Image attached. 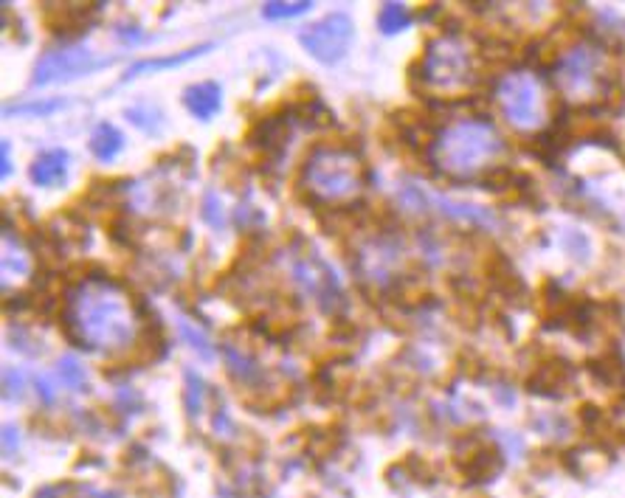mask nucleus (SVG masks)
I'll return each mask as SVG.
<instances>
[{
    "mask_svg": "<svg viewBox=\"0 0 625 498\" xmlns=\"http://www.w3.org/2000/svg\"><path fill=\"white\" fill-rule=\"evenodd\" d=\"M76 326L73 347H121L133 338V310L116 287L85 285L63 318V330Z\"/></svg>",
    "mask_w": 625,
    "mask_h": 498,
    "instance_id": "f257e3e1",
    "label": "nucleus"
},
{
    "mask_svg": "<svg viewBox=\"0 0 625 498\" xmlns=\"http://www.w3.org/2000/svg\"><path fill=\"white\" fill-rule=\"evenodd\" d=\"M501 149V138L484 121H462L437 138V161L451 175H470Z\"/></svg>",
    "mask_w": 625,
    "mask_h": 498,
    "instance_id": "f03ea898",
    "label": "nucleus"
},
{
    "mask_svg": "<svg viewBox=\"0 0 625 498\" xmlns=\"http://www.w3.org/2000/svg\"><path fill=\"white\" fill-rule=\"evenodd\" d=\"M304 189L316 200H339L361 186V166L344 149H318L301 169Z\"/></svg>",
    "mask_w": 625,
    "mask_h": 498,
    "instance_id": "7ed1b4c3",
    "label": "nucleus"
},
{
    "mask_svg": "<svg viewBox=\"0 0 625 498\" xmlns=\"http://www.w3.org/2000/svg\"><path fill=\"white\" fill-rule=\"evenodd\" d=\"M411 71H415L417 80L425 85L454 88V85L468 80L470 59H468V51L454 37H439V40L429 42L423 59Z\"/></svg>",
    "mask_w": 625,
    "mask_h": 498,
    "instance_id": "20e7f679",
    "label": "nucleus"
},
{
    "mask_svg": "<svg viewBox=\"0 0 625 498\" xmlns=\"http://www.w3.org/2000/svg\"><path fill=\"white\" fill-rule=\"evenodd\" d=\"M349 40H353V20L344 14H330L299 34V42L318 62H339L349 49Z\"/></svg>",
    "mask_w": 625,
    "mask_h": 498,
    "instance_id": "39448f33",
    "label": "nucleus"
},
{
    "mask_svg": "<svg viewBox=\"0 0 625 498\" xmlns=\"http://www.w3.org/2000/svg\"><path fill=\"white\" fill-rule=\"evenodd\" d=\"M501 107L513 124L518 127H532L538 124V85L530 73H510L505 82L499 85Z\"/></svg>",
    "mask_w": 625,
    "mask_h": 498,
    "instance_id": "423d86ee",
    "label": "nucleus"
},
{
    "mask_svg": "<svg viewBox=\"0 0 625 498\" xmlns=\"http://www.w3.org/2000/svg\"><path fill=\"white\" fill-rule=\"evenodd\" d=\"M104 65L102 59L90 57L88 49H65V51H49L40 65L34 71V82L45 85V82H63V80H73V76H82L88 71H94Z\"/></svg>",
    "mask_w": 625,
    "mask_h": 498,
    "instance_id": "0eeeda50",
    "label": "nucleus"
},
{
    "mask_svg": "<svg viewBox=\"0 0 625 498\" xmlns=\"http://www.w3.org/2000/svg\"><path fill=\"white\" fill-rule=\"evenodd\" d=\"M99 4H57L51 9H45V23L54 31V34H76L82 31L85 23H90V18L96 14Z\"/></svg>",
    "mask_w": 625,
    "mask_h": 498,
    "instance_id": "6e6552de",
    "label": "nucleus"
},
{
    "mask_svg": "<svg viewBox=\"0 0 625 498\" xmlns=\"http://www.w3.org/2000/svg\"><path fill=\"white\" fill-rule=\"evenodd\" d=\"M248 144H256L263 152L268 155H279L285 147V138H287V127H285V119L282 116H265L259 119L254 127L248 130Z\"/></svg>",
    "mask_w": 625,
    "mask_h": 498,
    "instance_id": "1a4fd4ad",
    "label": "nucleus"
},
{
    "mask_svg": "<svg viewBox=\"0 0 625 498\" xmlns=\"http://www.w3.org/2000/svg\"><path fill=\"white\" fill-rule=\"evenodd\" d=\"M68 172V155L65 149H49L32 164V180L37 186H54Z\"/></svg>",
    "mask_w": 625,
    "mask_h": 498,
    "instance_id": "9d476101",
    "label": "nucleus"
},
{
    "mask_svg": "<svg viewBox=\"0 0 625 498\" xmlns=\"http://www.w3.org/2000/svg\"><path fill=\"white\" fill-rule=\"evenodd\" d=\"M187 107L192 111L194 119H211L220 107V88L215 82H201L187 90Z\"/></svg>",
    "mask_w": 625,
    "mask_h": 498,
    "instance_id": "9b49d317",
    "label": "nucleus"
},
{
    "mask_svg": "<svg viewBox=\"0 0 625 498\" xmlns=\"http://www.w3.org/2000/svg\"><path fill=\"white\" fill-rule=\"evenodd\" d=\"M591 71H594V54L589 49H575L567 54L560 65V80L577 88V85H586L591 80Z\"/></svg>",
    "mask_w": 625,
    "mask_h": 498,
    "instance_id": "f8f14e48",
    "label": "nucleus"
},
{
    "mask_svg": "<svg viewBox=\"0 0 625 498\" xmlns=\"http://www.w3.org/2000/svg\"><path fill=\"white\" fill-rule=\"evenodd\" d=\"M460 468L474 481H491V476L499 473L501 462H499V456L493 454V450H476V454L460 459Z\"/></svg>",
    "mask_w": 625,
    "mask_h": 498,
    "instance_id": "ddd939ff",
    "label": "nucleus"
},
{
    "mask_svg": "<svg viewBox=\"0 0 625 498\" xmlns=\"http://www.w3.org/2000/svg\"><path fill=\"white\" fill-rule=\"evenodd\" d=\"M121 147H125V138H121V133L113 124H102V127H96L94 138H90V149H94L99 161H113L121 152Z\"/></svg>",
    "mask_w": 625,
    "mask_h": 498,
    "instance_id": "4468645a",
    "label": "nucleus"
},
{
    "mask_svg": "<svg viewBox=\"0 0 625 498\" xmlns=\"http://www.w3.org/2000/svg\"><path fill=\"white\" fill-rule=\"evenodd\" d=\"M569 366L567 364H546L541 366L536 375L530 380V392H541V395H553L555 388H560L563 383L569 380Z\"/></svg>",
    "mask_w": 625,
    "mask_h": 498,
    "instance_id": "2eb2a0df",
    "label": "nucleus"
},
{
    "mask_svg": "<svg viewBox=\"0 0 625 498\" xmlns=\"http://www.w3.org/2000/svg\"><path fill=\"white\" fill-rule=\"evenodd\" d=\"M411 23V14L403 4H386L377 14V26L384 34H394V31H403Z\"/></svg>",
    "mask_w": 625,
    "mask_h": 498,
    "instance_id": "dca6fc26",
    "label": "nucleus"
},
{
    "mask_svg": "<svg viewBox=\"0 0 625 498\" xmlns=\"http://www.w3.org/2000/svg\"><path fill=\"white\" fill-rule=\"evenodd\" d=\"M209 49V45H203V49H192V51H184V54H178V57H161V59H147V62H139V65H133L127 76H135V73H141V71H158V68H175V65H184L187 59L197 57V54H203Z\"/></svg>",
    "mask_w": 625,
    "mask_h": 498,
    "instance_id": "f3484780",
    "label": "nucleus"
},
{
    "mask_svg": "<svg viewBox=\"0 0 625 498\" xmlns=\"http://www.w3.org/2000/svg\"><path fill=\"white\" fill-rule=\"evenodd\" d=\"M127 119L135 124V127H141L147 133H156L161 127V113L152 111V107H130Z\"/></svg>",
    "mask_w": 625,
    "mask_h": 498,
    "instance_id": "a211bd4d",
    "label": "nucleus"
},
{
    "mask_svg": "<svg viewBox=\"0 0 625 498\" xmlns=\"http://www.w3.org/2000/svg\"><path fill=\"white\" fill-rule=\"evenodd\" d=\"M57 375H59V380H63L65 386H71V388H76V386L85 383V372H82L80 364L73 361V357H63V361H59Z\"/></svg>",
    "mask_w": 625,
    "mask_h": 498,
    "instance_id": "6ab92c4d",
    "label": "nucleus"
},
{
    "mask_svg": "<svg viewBox=\"0 0 625 498\" xmlns=\"http://www.w3.org/2000/svg\"><path fill=\"white\" fill-rule=\"evenodd\" d=\"M313 4H265L263 14L271 20H277V18H296V14H304Z\"/></svg>",
    "mask_w": 625,
    "mask_h": 498,
    "instance_id": "aec40b11",
    "label": "nucleus"
},
{
    "mask_svg": "<svg viewBox=\"0 0 625 498\" xmlns=\"http://www.w3.org/2000/svg\"><path fill=\"white\" fill-rule=\"evenodd\" d=\"M180 333H184V338L189 341V347H194L197 352H201L203 357H211V347H209V341L197 333V330H192V326L187 324V321H180Z\"/></svg>",
    "mask_w": 625,
    "mask_h": 498,
    "instance_id": "412c9836",
    "label": "nucleus"
},
{
    "mask_svg": "<svg viewBox=\"0 0 625 498\" xmlns=\"http://www.w3.org/2000/svg\"><path fill=\"white\" fill-rule=\"evenodd\" d=\"M203 217H206V223H209V226H215V228H220V226H223L220 200H217L215 195H211V192L203 197Z\"/></svg>",
    "mask_w": 625,
    "mask_h": 498,
    "instance_id": "4be33fe9",
    "label": "nucleus"
},
{
    "mask_svg": "<svg viewBox=\"0 0 625 498\" xmlns=\"http://www.w3.org/2000/svg\"><path fill=\"white\" fill-rule=\"evenodd\" d=\"M23 395V375L18 369H9L6 372V397L18 400Z\"/></svg>",
    "mask_w": 625,
    "mask_h": 498,
    "instance_id": "5701e85b",
    "label": "nucleus"
},
{
    "mask_svg": "<svg viewBox=\"0 0 625 498\" xmlns=\"http://www.w3.org/2000/svg\"><path fill=\"white\" fill-rule=\"evenodd\" d=\"M189 409H192V414L201 411V383H197L194 375L189 378Z\"/></svg>",
    "mask_w": 625,
    "mask_h": 498,
    "instance_id": "b1692460",
    "label": "nucleus"
},
{
    "mask_svg": "<svg viewBox=\"0 0 625 498\" xmlns=\"http://www.w3.org/2000/svg\"><path fill=\"white\" fill-rule=\"evenodd\" d=\"M59 107V102H49V104H23V107H14V113H49Z\"/></svg>",
    "mask_w": 625,
    "mask_h": 498,
    "instance_id": "393cba45",
    "label": "nucleus"
},
{
    "mask_svg": "<svg viewBox=\"0 0 625 498\" xmlns=\"http://www.w3.org/2000/svg\"><path fill=\"white\" fill-rule=\"evenodd\" d=\"M37 392L45 402H54L57 400V392L51 388V380L49 378H37Z\"/></svg>",
    "mask_w": 625,
    "mask_h": 498,
    "instance_id": "a878e982",
    "label": "nucleus"
},
{
    "mask_svg": "<svg viewBox=\"0 0 625 498\" xmlns=\"http://www.w3.org/2000/svg\"><path fill=\"white\" fill-rule=\"evenodd\" d=\"M4 433H6V437H4V450H6V454H14V448H18V431L6 428Z\"/></svg>",
    "mask_w": 625,
    "mask_h": 498,
    "instance_id": "bb28decb",
    "label": "nucleus"
},
{
    "mask_svg": "<svg viewBox=\"0 0 625 498\" xmlns=\"http://www.w3.org/2000/svg\"><path fill=\"white\" fill-rule=\"evenodd\" d=\"M0 158H4V166H0V172H4V178L9 175V144L4 142V147H0Z\"/></svg>",
    "mask_w": 625,
    "mask_h": 498,
    "instance_id": "cd10ccee",
    "label": "nucleus"
}]
</instances>
